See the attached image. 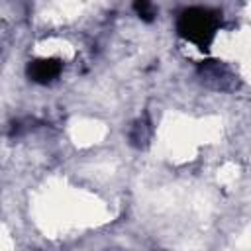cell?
I'll return each mask as SVG.
<instances>
[{
	"label": "cell",
	"mask_w": 251,
	"mask_h": 251,
	"mask_svg": "<svg viewBox=\"0 0 251 251\" xmlns=\"http://www.w3.org/2000/svg\"><path fill=\"white\" fill-rule=\"evenodd\" d=\"M135 10H137L139 18H143V20H151L153 18V8H151L149 0H135Z\"/></svg>",
	"instance_id": "3"
},
{
	"label": "cell",
	"mask_w": 251,
	"mask_h": 251,
	"mask_svg": "<svg viewBox=\"0 0 251 251\" xmlns=\"http://www.w3.org/2000/svg\"><path fill=\"white\" fill-rule=\"evenodd\" d=\"M57 71H59V67H55L51 61H41V63H37L35 67H33V78L35 80H41V82H45V80H49L53 75H57Z\"/></svg>",
	"instance_id": "2"
},
{
	"label": "cell",
	"mask_w": 251,
	"mask_h": 251,
	"mask_svg": "<svg viewBox=\"0 0 251 251\" xmlns=\"http://www.w3.org/2000/svg\"><path fill=\"white\" fill-rule=\"evenodd\" d=\"M180 31L194 41H204L206 35L212 31V18L198 10V12H186L180 22Z\"/></svg>",
	"instance_id": "1"
}]
</instances>
